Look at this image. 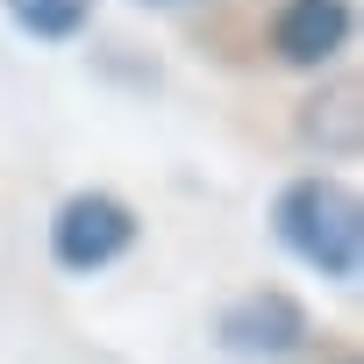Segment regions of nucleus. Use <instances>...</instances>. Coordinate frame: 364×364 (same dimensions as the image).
<instances>
[{
	"instance_id": "3",
	"label": "nucleus",
	"mask_w": 364,
	"mask_h": 364,
	"mask_svg": "<svg viewBox=\"0 0 364 364\" xmlns=\"http://www.w3.org/2000/svg\"><path fill=\"white\" fill-rule=\"evenodd\" d=\"M300 336H307V314L293 293H243L222 314V350L236 357H293Z\"/></svg>"
},
{
	"instance_id": "5",
	"label": "nucleus",
	"mask_w": 364,
	"mask_h": 364,
	"mask_svg": "<svg viewBox=\"0 0 364 364\" xmlns=\"http://www.w3.org/2000/svg\"><path fill=\"white\" fill-rule=\"evenodd\" d=\"M300 136H307L321 157H357V86L314 93L307 114H300Z\"/></svg>"
},
{
	"instance_id": "1",
	"label": "nucleus",
	"mask_w": 364,
	"mask_h": 364,
	"mask_svg": "<svg viewBox=\"0 0 364 364\" xmlns=\"http://www.w3.org/2000/svg\"><path fill=\"white\" fill-rule=\"evenodd\" d=\"M272 229L307 272H321L336 286H350L357 264H364V208L336 178H293L272 208Z\"/></svg>"
},
{
	"instance_id": "2",
	"label": "nucleus",
	"mask_w": 364,
	"mask_h": 364,
	"mask_svg": "<svg viewBox=\"0 0 364 364\" xmlns=\"http://www.w3.org/2000/svg\"><path fill=\"white\" fill-rule=\"evenodd\" d=\"M129 243H136V215L114 193H72L50 222V257L65 272H107Z\"/></svg>"
},
{
	"instance_id": "6",
	"label": "nucleus",
	"mask_w": 364,
	"mask_h": 364,
	"mask_svg": "<svg viewBox=\"0 0 364 364\" xmlns=\"http://www.w3.org/2000/svg\"><path fill=\"white\" fill-rule=\"evenodd\" d=\"M8 15L36 43H72L86 29V0H8Z\"/></svg>"
},
{
	"instance_id": "4",
	"label": "nucleus",
	"mask_w": 364,
	"mask_h": 364,
	"mask_svg": "<svg viewBox=\"0 0 364 364\" xmlns=\"http://www.w3.org/2000/svg\"><path fill=\"white\" fill-rule=\"evenodd\" d=\"M350 29H357L350 0H286L279 22H272V50L286 65H328L350 43Z\"/></svg>"
},
{
	"instance_id": "7",
	"label": "nucleus",
	"mask_w": 364,
	"mask_h": 364,
	"mask_svg": "<svg viewBox=\"0 0 364 364\" xmlns=\"http://www.w3.org/2000/svg\"><path fill=\"white\" fill-rule=\"evenodd\" d=\"M143 8H186V0H143Z\"/></svg>"
}]
</instances>
